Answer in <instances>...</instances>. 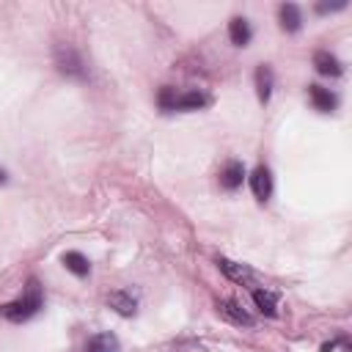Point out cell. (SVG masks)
<instances>
[{"label": "cell", "instance_id": "obj_8", "mask_svg": "<svg viewBox=\"0 0 352 352\" xmlns=\"http://www.w3.org/2000/svg\"><path fill=\"white\" fill-rule=\"evenodd\" d=\"M308 96H311V102H314V107L316 110H322V113H330V110H336V94L330 91V88H322V85H308Z\"/></svg>", "mask_w": 352, "mask_h": 352}, {"label": "cell", "instance_id": "obj_12", "mask_svg": "<svg viewBox=\"0 0 352 352\" xmlns=\"http://www.w3.org/2000/svg\"><path fill=\"white\" fill-rule=\"evenodd\" d=\"M250 25H248V19L245 16H234L231 22H228V38H231V44H236V47H245L248 41H250Z\"/></svg>", "mask_w": 352, "mask_h": 352}, {"label": "cell", "instance_id": "obj_11", "mask_svg": "<svg viewBox=\"0 0 352 352\" xmlns=\"http://www.w3.org/2000/svg\"><path fill=\"white\" fill-rule=\"evenodd\" d=\"M85 352H121V344L113 333H96L88 338Z\"/></svg>", "mask_w": 352, "mask_h": 352}, {"label": "cell", "instance_id": "obj_4", "mask_svg": "<svg viewBox=\"0 0 352 352\" xmlns=\"http://www.w3.org/2000/svg\"><path fill=\"white\" fill-rule=\"evenodd\" d=\"M250 190H253V195H256L258 201H267V198L272 195V173H270V168L258 165V168L250 173Z\"/></svg>", "mask_w": 352, "mask_h": 352}, {"label": "cell", "instance_id": "obj_3", "mask_svg": "<svg viewBox=\"0 0 352 352\" xmlns=\"http://www.w3.org/2000/svg\"><path fill=\"white\" fill-rule=\"evenodd\" d=\"M217 267L226 278H231L236 283H253L256 280V272L248 264H239V261H231V258H217Z\"/></svg>", "mask_w": 352, "mask_h": 352}, {"label": "cell", "instance_id": "obj_15", "mask_svg": "<svg viewBox=\"0 0 352 352\" xmlns=\"http://www.w3.org/2000/svg\"><path fill=\"white\" fill-rule=\"evenodd\" d=\"M278 14H280V28H283L286 33H294V30H300V22H302V16H300V8H297L294 3H283Z\"/></svg>", "mask_w": 352, "mask_h": 352}, {"label": "cell", "instance_id": "obj_18", "mask_svg": "<svg viewBox=\"0 0 352 352\" xmlns=\"http://www.w3.org/2000/svg\"><path fill=\"white\" fill-rule=\"evenodd\" d=\"M6 179H8V173H6L3 168H0V184H6Z\"/></svg>", "mask_w": 352, "mask_h": 352}, {"label": "cell", "instance_id": "obj_10", "mask_svg": "<svg viewBox=\"0 0 352 352\" xmlns=\"http://www.w3.org/2000/svg\"><path fill=\"white\" fill-rule=\"evenodd\" d=\"M209 104V96H204L201 91H184V94H176L173 99V110H201Z\"/></svg>", "mask_w": 352, "mask_h": 352}, {"label": "cell", "instance_id": "obj_1", "mask_svg": "<svg viewBox=\"0 0 352 352\" xmlns=\"http://www.w3.org/2000/svg\"><path fill=\"white\" fill-rule=\"evenodd\" d=\"M38 308H41V286H38L36 278H30L28 289H25V294L19 300L0 305V316H6L8 322H28L30 316L38 314Z\"/></svg>", "mask_w": 352, "mask_h": 352}, {"label": "cell", "instance_id": "obj_6", "mask_svg": "<svg viewBox=\"0 0 352 352\" xmlns=\"http://www.w3.org/2000/svg\"><path fill=\"white\" fill-rule=\"evenodd\" d=\"M107 305H110L116 314H121V316H135V311H138V300H135L129 292H110Z\"/></svg>", "mask_w": 352, "mask_h": 352}, {"label": "cell", "instance_id": "obj_16", "mask_svg": "<svg viewBox=\"0 0 352 352\" xmlns=\"http://www.w3.org/2000/svg\"><path fill=\"white\" fill-rule=\"evenodd\" d=\"M253 302H256V308H258L261 314H267V316H275V305H278V297H275L272 292H267V289H256V292H253Z\"/></svg>", "mask_w": 352, "mask_h": 352}, {"label": "cell", "instance_id": "obj_13", "mask_svg": "<svg viewBox=\"0 0 352 352\" xmlns=\"http://www.w3.org/2000/svg\"><path fill=\"white\" fill-rule=\"evenodd\" d=\"M60 261H63V267H66L69 272H74L77 278H85V275L91 272L88 258H85L82 253H77V250H66V253L60 256Z\"/></svg>", "mask_w": 352, "mask_h": 352}, {"label": "cell", "instance_id": "obj_5", "mask_svg": "<svg viewBox=\"0 0 352 352\" xmlns=\"http://www.w3.org/2000/svg\"><path fill=\"white\" fill-rule=\"evenodd\" d=\"M314 66H316V72L324 74V77H338V74L344 72V69H341V60H338L333 52H327V50L314 52Z\"/></svg>", "mask_w": 352, "mask_h": 352}, {"label": "cell", "instance_id": "obj_17", "mask_svg": "<svg viewBox=\"0 0 352 352\" xmlns=\"http://www.w3.org/2000/svg\"><path fill=\"white\" fill-rule=\"evenodd\" d=\"M344 6H346L344 0H338V3H319V6H316V11H319V14H327V11H341Z\"/></svg>", "mask_w": 352, "mask_h": 352}, {"label": "cell", "instance_id": "obj_9", "mask_svg": "<svg viewBox=\"0 0 352 352\" xmlns=\"http://www.w3.org/2000/svg\"><path fill=\"white\" fill-rule=\"evenodd\" d=\"M242 179H245L242 162H239V160H228L226 168L220 170V184H223L226 190H236V187L242 184Z\"/></svg>", "mask_w": 352, "mask_h": 352}, {"label": "cell", "instance_id": "obj_7", "mask_svg": "<svg viewBox=\"0 0 352 352\" xmlns=\"http://www.w3.org/2000/svg\"><path fill=\"white\" fill-rule=\"evenodd\" d=\"M217 311H220L228 322H234V324H245V327L253 324V316H250L245 308H239L234 300H220V302H217Z\"/></svg>", "mask_w": 352, "mask_h": 352}, {"label": "cell", "instance_id": "obj_14", "mask_svg": "<svg viewBox=\"0 0 352 352\" xmlns=\"http://www.w3.org/2000/svg\"><path fill=\"white\" fill-rule=\"evenodd\" d=\"M272 69L267 66V63H261L258 69H256V94H258V99L261 102H270V96H272Z\"/></svg>", "mask_w": 352, "mask_h": 352}, {"label": "cell", "instance_id": "obj_2", "mask_svg": "<svg viewBox=\"0 0 352 352\" xmlns=\"http://www.w3.org/2000/svg\"><path fill=\"white\" fill-rule=\"evenodd\" d=\"M52 60H55V69L66 77H85V66H82V58L80 52L72 47V44H55L52 50Z\"/></svg>", "mask_w": 352, "mask_h": 352}]
</instances>
